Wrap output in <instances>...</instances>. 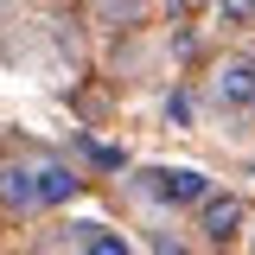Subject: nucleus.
<instances>
[{
    "mask_svg": "<svg viewBox=\"0 0 255 255\" xmlns=\"http://www.w3.org/2000/svg\"><path fill=\"white\" fill-rule=\"evenodd\" d=\"M243 223H249V204H243V198H230V191H211V198H204V204H198V230H204V236H211V243H236V236H243Z\"/></svg>",
    "mask_w": 255,
    "mask_h": 255,
    "instance_id": "f03ea898",
    "label": "nucleus"
},
{
    "mask_svg": "<svg viewBox=\"0 0 255 255\" xmlns=\"http://www.w3.org/2000/svg\"><path fill=\"white\" fill-rule=\"evenodd\" d=\"M38 172V204H70L77 198V166H64V159H45V166H32Z\"/></svg>",
    "mask_w": 255,
    "mask_h": 255,
    "instance_id": "39448f33",
    "label": "nucleus"
},
{
    "mask_svg": "<svg viewBox=\"0 0 255 255\" xmlns=\"http://www.w3.org/2000/svg\"><path fill=\"white\" fill-rule=\"evenodd\" d=\"M217 13L230 26H255V0H217Z\"/></svg>",
    "mask_w": 255,
    "mask_h": 255,
    "instance_id": "6e6552de",
    "label": "nucleus"
},
{
    "mask_svg": "<svg viewBox=\"0 0 255 255\" xmlns=\"http://www.w3.org/2000/svg\"><path fill=\"white\" fill-rule=\"evenodd\" d=\"M211 90H217V102H223V109H255V64H249V58L217 64Z\"/></svg>",
    "mask_w": 255,
    "mask_h": 255,
    "instance_id": "7ed1b4c3",
    "label": "nucleus"
},
{
    "mask_svg": "<svg viewBox=\"0 0 255 255\" xmlns=\"http://www.w3.org/2000/svg\"><path fill=\"white\" fill-rule=\"evenodd\" d=\"M191 115H198V109H191V96H185V90L166 96V122H172V128H191Z\"/></svg>",
    "mask_w": 255,
    "mask_h": 255,
    "instance_id": "0eeeda50",
    "label": "nucleus"
},
{
    "mask_svg": "<svg viewBox=\"0 0 255 255\" xmlns=\"http://www.w3.org/2000/svg\"><path fill=\"white\" fill-rule=\"evenodd\" d=\"M77 236H83V255H134V243L109 223H77Z\"/></svg>",
    "mask_w": 255,
    "mask_h": 255,
    "instance_id": "423d86ee",
    "label": "nucleus"
},
{
    "mask_svg": "<svg viewBox=\"0 0 255 255\" xmlns=\"http://www.w3.org/2000/svg\"><path fill=\"white\" fill-rule=\"evenodd\" d=\"M0 204L6 211H38V172L19 166V159H6L0 166Z\"/></svg>",
    "mask_w": 255,
    "mask_h": 255,
    "instance_id": "20e7f679",
    "label": "nucleus"
},
{
    "mask_svg": "<svg viewBox=\"0 0 255 255\" xmlns=\"http://www.w3.org/2000/svg\"><path fill=\"white\" fill-rule=\"evenodd\" d=\"M140 185L153 191L159 204H204L211 198V179L198 166H153V172H140Z\"/></svg>",
    "mask_w": 255,
    "mask_h": 255,
    "instance_id": "f257e3e1",
    "label": "nucleus"
}]
</instances>
